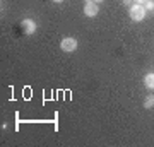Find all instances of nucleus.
Listing matches in <instances>:
<instances>
[{
	"label": "nucleus",
	"instance_id": "f257e3e1",
	"mask_svg": "<svg viewBox=\"0 0 154 147\" xmlns=\"http://www.w3.org/2000/svg\"><path fill=\"white\" fill-rule=\"evenodd\" d=\"M146 14H147V11H146V7L140 5V4H134V5H130V19L135 22H140L146 19Z\"/></svg>",
	"mask_w": 154,
	"mask_h": 147
},
{
	"label": "nucleus",
	"instance_id": "f03ea898",
	"mask_svg": "<svg viewBox=\"0 0 154 147\" xmlns=\"http://www.w3.org/2000/svg\"><path fill=\"white\" fill-rule=\"evenodd\" d=\"M60 48H62V51H65V53L75 51L77 50V39L75 38H63L60 41Z\"/></svg>",
	"mask_w": 154,
	"mask_h": 147
},
{
	"label": "nucleus",
	"instance_id": "7ed1b4c3",
	"mask_svg": "<svg viewBox=\"0 0 154 147\" xmlns=\"http://www.w3.org/2000/svg\"><path fill=\"white\" fill-rule=\"evenodd\" d=\"M98 4L96 2H86V5H84V14H86V17H96L98 16Z\"/></svg>",
	"mask_w": 154,
	"mask_h": 147
},
{
	"label": "nucleus",
	"instance_id": "20e7f679",
	"mask_svg": "<svg viewBox=\"0 0 154 147\" xmlns=\"http://www.w3.org/2000/svg\"><path fill=\"white\" fill-rule=\"evenodd\" d=\"M21 27L26 34H33L34 31H36V22H34L33 19H24V21L21 22Z\"/></svg>",
	"mask_w": 154,
	"mask_h": 147
},
{
	"label": "nucleus",
	"instance_id": "39448f33",
	"mask_svg": "<svg viewBox=\"0 0 154 147\" xmlns=\"http://www.w3.org/2000/svg\"><path fill=\"white\" fill-rule=\"evenodd\" d=\"M144 84L149 89H154V72H151V74H147V75L144 77Z\"/></svg>",
	"mask_w": 154,
	"mask_h": 147
},
{
	"label": "nucleus",
	"instance_id": "423d86ee",
	"mask_svg": "<svg viewBox=\"0 0 154 147\" xmlns=\"http://www.w3.org/2000/svg\"><path fill=\"white\" fill-rule=\"evenodd\" d=\"M152 106H154V94H149V96H146V99H144V108L151 109Z\"/></svg>",
	"mask_w": 154,
	"mask_h": 147
},
{
	"label": "nucleus",
	"instance_id": "0eeeda50",
	"mask_svg": "<svg viewBox=\"0 0 154 147\" xmlns=\"http://www.w3.org/2000/svg\"><path fill=\"white\" fill-rule=\"evenodd\" d=\"M144 7H146V11H154V2L152 0H147V2L144 4Z\"/></svg>",
	"mask_w": 154,
	"mask_h": 147
},
{
	"label": "nucleus",
	"instance_id": "6e6552de",
	"mask_svg": "<svg viewBox=\"0 0 154 147\" xmlns=\"http://www.w3.org/2000/svg\"><path fill=\"white\" fill-rule=\"evenodd\" d=\"M122 2H123L125 5H132V2H134V0H122Z\"/></svg>",
	"mask_w": 154,
	"mask_h": 147
},
{
	"label": "nucleus",
	"instance_id": "1a4fd4ad",
	"mask_svg": "<svg viewBox=\"0 0 154 147\" xmlns=\"http://www.w3.org/2000/svg\"><path fill=\"white\" fill-rule=\"evenodd\" d=\"M134 2H135V4H140V5H144V4H146L147 0H134Z\"/></svg>",
	"mask_w": 154,
	"mask_h": 147
},
{
	"label": "nucleus",
	"instance_id": "9d476101",
	"mask_svg": "<svg viewBox=\"0 0 154 147\" xmlns=\"http://www.w3.org/2000/svg\"><path fill=\"white\" fill-rule=\"evenodd\" d=\"M94 2H96V4H101V2H105V0H94Z\"/></svg>",
	"mask_w": 154,
	"mask_h": 147
},
{
	"label": "nucleus",
	"instance_id": "9b49d317",
	"mask_svg": "<svg viewBox=\"0 0 154 147\" xmlns=\"http://www.w3.org/2000/svg\"><path fill=\"white\" fill-rule=\"evenodd\" d=\"M53 2H55V4H60V2H63V0H53Z\"/></svg>",
	"mask_w": 154,
	"mask_h": 147
},
{
	"label": "nucleus",
	"instance_id": "f8f14e48",
	"mask_svg": "<svg viewBox=\"0 0 154 147\" xmlns=\"http://www.w3.org/2000/svg\"><path fill=\"white\" fill-rule=\"evenodd\" d=\"M86 2H94V0H86Z\"/></svg>",
	"mask_w": 154,
	"mask_h": 147
}]
</instances>
